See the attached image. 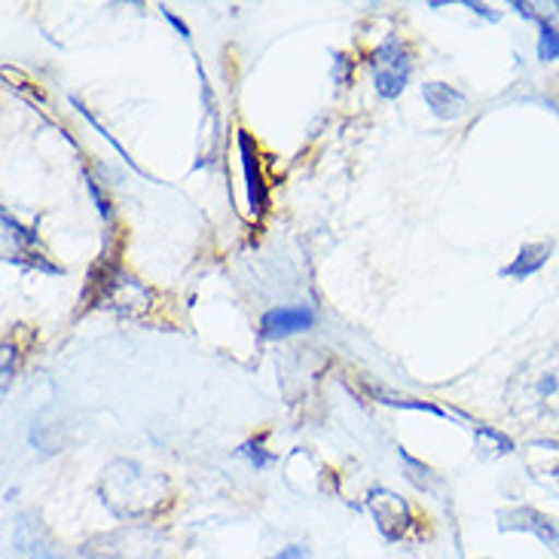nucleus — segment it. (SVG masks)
I'll return each mask as SVG.
<instances>
[{
	"label": "nucleus",
	"mask_w": 559,
	"mask_h": 559,
	"mask_svg": "<svg viewBox=\"0 0 559 559\" xmlns=\"http://www.w3.org/2000/svg\"><path fill=\"white\" fill-rule=\"evenodd\" d=\"M423 98H425V105L431 107V114H435L438 120L455 122L468 114V95H465V92H459L455 86H450V83L428 80V83H423Z\"/></svg>",
	"instance_id": "8"
},
{
	"label": "nucleus",
	"mask_w": 559,
	"mask_h": 559,
	"mask_svg": "<svg viewBox=\"0 0 559 559\" xmlns=\"http://www.w3.org/2000/svg\"><path fill=\"white\" fill-rule=\"evenodd\" d=\"M239 156H242V171H245V187H248V205H251V214L260 217L266 212V181H263V168H260V156H258V144L251 141V135L239 129Z\"/></svg>",
	"instance_id": "6"
},
{
	"label": "nucleus",
	"mask_w": 559,
	"mask_h": 559,
	"mask_svg": "<svg viewBox=\"0 0 559 559\" xmlns=\"http://www.w3.org/2000/svg\"><path fill=\"white\" fill-rule=\"evenodd\" d=\"M239 455H242V459H248V462H251V465H254L258 471L275 465V455L266 453L260 440H245L242 447H239Z\"/></svg>",
	"instance_id": "18"
},
{
	"label": "nucleus",
	"mask_w": 559,
	"mask_h": 559,
	"mask_svg": "<svg viewBox=\"0 0 559 559\" xmlns=\"http://www.w3.org/2000/svg\"><path fill=\"white\" fill-rule=\"evenodd\" d=\"M15 377V346L13 343H7L3 346V394L10 392V382Z\"/></svg>",
	"instance_id": "21"
},
{
	"label": "nucleus",
	"mask_w": 559,
	"mask_h": 559,
	"mask_svg": "<svg viewBox=\"0 0 559 559\" xmlns=\"http://www.w3.org/2000/svg\"><path fill=\"white\" fill-rule=\"evenodd\" d=\"M370 394L377 397L379 404H389V407L416 409V413H431V416H440V419H447V409H440L438 404H431V401H416V397H404V394L385 392V389H370Z\"/></svg>",
	"instance_id": "15"
},
{
	"label": "nucleus",
	"mask_w": 559,
	"mask_h": 559,
	"mask_svg": "<svg viewBox=\"0 0 559 559\" xmlns=\"http://www.w3.org/2000/svg\"><path fill=\"white\" fill-rule=\"evenodd\" d=\"M465 7H468L471 13H477L480 19H486V22H499L501 19L499 10H492L489 3H480V0H465Z\"/></svg>",
	"instance_id": "22"
},
{
	"label": "nucleus",
	"mask_w": 559,
	"mask_h": 559,
	"mask_svg": "<svg viewBox=\"0 0 559 559\" xmlns=\"http://www.w3.org/2000/svg\"><path fill=\"white\" fill-rule=\"evenodd\" d=\"M550 254H554V242L523 245V248L516 251V258L501 270V275H504V278H516V282H523V278H530V275L542 273V266L550 260Z\"/></svg>",
	"instance_id": "9"
},
{
	"label": "nucleus",
	"mask_w": 559,
	"mask_h": 559,
	"mask_svg": "<svg viewBox=\"0 0 559 559\" xmlns=\"http://www.w3.org/2000/svg\"><path fill=\"white\" fill-rule=\"evenodd\" d=\"M474 447L480 459H504L514 453V440L489 425H474Z\"/></svg>",
	"instance_id": "11"
},
{
	"label": "nucleus",
	"mask_w": 559,
	"mask_h": 559,
	"mask_svg": "<svg viewBox=\"0 0 559 559\" xmlns=\"http://www.w3.org/2000/svg\"><path fill=\"white\" fill-rule=\"evenodd\" d=\"M316 324V312L309 306H278L260 318V336L263 340H285L294 333L309 331Z\"/></svg>",
	"instance_id": "7"
},
{
	"label": "nucleus",
	"mask_w": 559,
	"mask_h": 559,
	"mask_svg": "<svg viewBox=\"0 0 559 559\" xmlns=\"http://www.w3.org/2000/svg\"><path fill=\"white\" fill-rule=\"evenodd\" d=\"M348 80H352V59L346 52H333V83L343 90L348 86Z\"/></svg>",
	"instance_id": "20"
},
{
	"label": "nucleus",
	"mask_w": 559,
	"mask_h": 559,
	"mask_svg": "<svg viewBox=\"0 0 559 559\" xmlns=\"http://www.w3.org/2000/svg\"><path fill=\"white\" fill-rule=\"evenodd\" d=\"M367 511L377 520V530L382 532L385 542H401L413 526V514L409 504L397 492L385 489V486H373L367 492Z\"/></svg>",
	"instance_id": "4"
},
{
	"label": "nucleus",
	"mask_w": 559,
	"mask_h": 559,
	"mask_svg": "<svg viewBox=\"0 0 559 559\" xmlns=\"http://www.w3.org/2000/svg\"><path fill=\"white\" fill-rule=\"evenodd\" d=\"M163 15H166L168 25H171V28L178 31V34H181L183 40H190V28H187V22H183V19H178V15L171 13V10H163Z\"/></svg>",
	"instance_id": "24"
},
{
	"label": "nucleus",
	"mask_w": 559,
	"mask_h": 559,
	"mask_svg": "<svg viewBox=\"0 0 559 559\" xmlns=\"http://www.w3.org/2000/svg\"><path fill=\"white\" fill-rule=\"evenodd\" d=\"M496 523H499V532H526L545 547H550L554 554H559V523L538 508H530V504L501 508L496 514Z\"/></svg>",
	"instance_id": "5"
},
{
	"label": "nucleus",
	"mask_w": 559,
	"mask_h": 559,
	"mask_svg": "<svg viewBox=\"0 0 559 559\" xmlns=\"http://www.w3.org/2000/svg\"><path fill=\"white\" fill-rule=\"evenodd\" d=\"M0 224H3L7 236L13 239L19 251H34V248L40 245V242H37V233H34V229H28V227H22V224H19V221H15L10 212L0 214Z\"/></svg>",
	"instance_id": "16"
},
{
	"label": "nucleus",
	"mask_w": 559,
	"mask_h": 559,
	"mask_svg": "<svg viewBox=\"0 0 559 559\" xmlns=\"http://www.w3.org/2000/svg\"><path fill=\"white\" fill-rule=\"evenodd\" d=\"M538 59L542 61H557L559 59V28L550 25L545 15L538 22V46H535Z\"/></svg>",
	"instance_id": "17"
},
{
	"label": "nucleus",
	"mask_w": 559,
	"mask_h": 559,
	"mask_svg": "<svg viewBox=\"0 0 559 559\" xmlns=\"http://www.w3.org/2000/svg\"><path fill=\"white\" fill-rule=\"evenodd\" d=\"M508 401L514 413H559V355L542 352L511 379Z\"/></svg>",
	"instance_id": "3"
},
{
	"label": "nucleus",
	"mask_w": 559,
	"mask_h": 559,
	"mask_svg": "<svg viewBox=\"0 0 559 559\" xmlns=\"http://www.w3.org/2000/svg\"><path fill=\"white\" fill-rule=\"evenodd\" d=\"M266 559H309V550L300 545H290L285 550H278L275 557H266Z\"/></svg>",
	"instance_id": "23"
},
{
	"label": "nucleus",
	"mask_w": 559,
	"mask_h": 559,
	"mask_svg": "<svg viewBox=\"0 0 559 559\" xmlns=\"http://www.w3.org/2000/svg\"><path fill=\"white\" fill-rule=\"evenodd\" d=\"M71 105L76 107V110H80V117H83V120L90 122L92 129H95V132H98V135L105 138L107 144H110V147H114V151H117V156H120L122 163H126V166H132V171H135V175H141V178H144V181H153L151 175H147V171H144V168L138 166L135 159H132V156H129V151H126V147H122L120 141H117V138L110 135V132H107L105 126H102V122H98V117H95V114H92L90 107L83 105V102H80V98H76V95H71Z\"/></svg>",
	"instance_id": "13"
},
{
	"label": "nucleus",
	"mask_w": 559,
	"mask_h": 559,
	"mask_svg": "<svg viewBox=\"0 0 559 559\" xmlns=\"http://www.w3.org/2000/svg\"><path fill=\"white\" fill-rule=\"evenodd\" d=\"M83 181H86V190H90V197H92V202H95V209H98V214H102L105 221H114V205H110V199L105 197L102 183L95 181L90 171H83Z\"/></svg>",
	"instance_id": "19"
},
{
	"label": "nucleus",
	"mask_w": 559,
	"mask_h": 559,
	"mask_svg": "<svg viewBox=\"0 0 559 559\" xmlns=\"http://www.w3.org/2000/svg\"><path fill=\"white\" fill-rule=\"evenodd\" d=\"M80 302H86V309L98 306V309H110L117 316L138 318L151 309V290L141 285L135 275H129L122 266H117L114 260H102L90 273V282H86Z\"/></svg>",
	"instance_id": "2"
},
{
	"label": "nucleus",
	"mask_w": 559,
	"mask_h": 559,
	"mask_svg": "<svg viewBox=\"0 0 559 559\" xmlns=\"http://www.w3.org/2000/svg\"><path fill=\"white\" fill-rule=\"evenodd\" d=\"M397 459H401V465L407 471V480L416 489H423V492H431V496H440V489H443V480H440L435 471L428 468L425 462L419 459H413V455L404 450V447H397Z\"/></svg>",
	"instance_id": "12"
},
{
	"label": "nucleus",
	"mask_w": 559,
	"mask_h": 559,
	"mask_svg": "<svg viewBox=\"0 0 559 559\" xmlns=\"http://www.w3.org/2000/svg\"><path fill=\"white\" fill-rule=\"evenodd\" d=\"M370 68L373 74H382V71H392V74H407L413 71V61H409V49L397 37H385L382 44L370 52Z\"/></svg>",
	"instance_id": "10"
},
{
	"label": "nucleus",
	"mask_w": 559,
	"mask_h": 559,
	"mask_svg": "<svg viewBox=\"0 0 559 559\" xmlns=\"http://www.w3.org/2000/svg\"><path fill=\"white\" fill-rule=\"evenodd\" d=\"M40 538H44V530H40V523L34 520L31 523V516H19L15 520V530H13V545L15 550H22V554H44V545H40Z\"/></svg>",
	"instance_id": "14"
},
{
	"label": "nucleus",
	"mask_w": 559,
	"mask_h": 559,
	"mask_svg": "<svg viewBox=\"0 0 559 559\" xmlns=\"http://www.w3.org/2000/svg\"><path fill=\"white\" fill-rule=\"evenodd\" d=\"M98 496L117 520H144L166 504L168 480L159 471L144 468L141 462L117 459L102 471Z\"/></svg>",
	"instance_id": "1"
}]
</instances>
